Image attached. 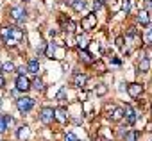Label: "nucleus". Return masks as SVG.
Returning a JSON list of instances; mask_svg holds the SVG:
<instances>
[{
  "mask_svg": "<svg viewBox=\"0 0 152 141\" xmlns=\"http://www.w3.org/2000/svg\"><path fill=\"white\" fill-rule=\"evenodd\" d=\"M138 22H140L141 25H150V16H148V11L141 9V11L138 13Z\"/></svg>",
  "mask_w": 152,
  "mask_h": 141,
  "instance_id": "11",
  "label": "nucleus"
},
{
  "mask_svg": "<svg viewBox=\"0 0 152 141\" xmlns=\"http://www.w3.org/2000/svg\"><path fill=\"white\" fill-rule=\"evenodd\" d=\"M27 70H29L31 73H34V75H36V73L39 72V63H38L36 59H31V61L27 63Z\"/></svg>",
  "mask_w": 152,
  "mask_h": 141,
  "instance_id": "15",
  "label": "nucleus"
},
{
  "mask_svg": "<svg viewBox=\"0 0 152 141\" xmlns=\"http://www.w3.org/2000/svg\"><path fill=\"white\" fill-rule=\"evenodd\" d=\"M0 34H2V38H4V41H6V43H9V41H11V27H4L2 31H0Z\"/></svg>",
  "mask_w": 152,
  "mask_h": 141,
  "instance_id": "19",
  "label": "nucleus"
},
{
  "mask_svg": "<svg viewBox=\"0 0 152 141\" xmlns=\"http://www.w3.org/2000/svg\"><path fill=\"white\" fill-rule=\"evenodd\" d=\"M2 70H4V72H7V73H11V72H15L16 68H15V64H13L11 61H7V63L2 64Z\"/></svg>",
  "mask_w": 152,
  "mask_h": 141,
  "instance_id": "24",
  "label": "nucleus"
},
{
  "mask_svg": "<svg viewBox=\"0 0 152 141\" xmlns=\"http://www.w3.org/2000/svg\"><path fill=\"white\" fill-rule=\"evenodd\" d=\"M32 88H34L36 91H45V84H43L41 79H34V81H32Z\"/></svg>",
  "mask_w": 152,
  "mask_h": 141,
  "instance_id": "21",
  "label": "nucleus"
},
{
  "mask_svg": "<svg viewBox=\"0 0 152 141\" xmlns=\"http://www.w3.org/2000/svg\"><path fill=\"white\" fill-rule=\"evenodd\" d=\"M115 43H116V47H120V48H122V47H124V36H118Z\"/></svg>",
  "mask_w": 152,
  "mask_h": 141,
  "instance_id": "36",
  "label": "nucleus"
},
{
  "mask_svg": "<svg viewBox=\"0 0 152 141\" xmlns=\"http://www.w3.org/2000/svg\"><path fill=\"white\" fill-rule=\"evenodd\" d=\"M93 66L99 70V73H106V64H104L102 61H97V63H93Z\"/></svg>",
  "mask_w": 152,
  "mask_h": 141,
  "instance_id": "27",
  "label": "nucleus"
},
{
  "mask_svg": "<svg viewBox=\"0 0 152 141\" xmlns=\"http://www.w3.org/2000/svg\"><path fill=\"white\" fill-rule=\"evenodd\" d=\"M7 130V123H6V116L0 114V132H6Z\"/></svg>",
  "mask_w": 152,
  "mask_h": 141,
  "instance_id": "29",
  "label": "nucleus"
},
{
  "mask_svg": "<svg viewBox=\"0 0 152 141\" xmlns=\"http://www.w3.org/2000/svg\"><path fill=\"white\" fill-rule=\"evenodd\" d=\"M72 7L77 11V13H81V11L86 7V0H73V2H72Z\"/></svg>",
  "mask_w": 152,
  "mask_h": 141,
  "instance_id": "18",
  "label": "nucleus"
},
{
  "mask_svg": "<svg viewBox=\"0 0 152 141\" xmlns=\"http://www.w3.org/2000/svg\"><path fill=\"white\" fill-rule=\"evenodd\" d=\"M23 39V32H22V29H18V27H11V41L7 43V45H16L18 41H22Z\"/></svg>",
  "mask_w": 152,
  "mask_h": 141,
  "instance_id": "6",
  "label": "nucleus"
},
{
  "mask_svg": "<svg viewBox=\"0 0 152 141\" xmlns=\"http://www.w3.org/2000/svg\"><path fill=\"white\" fill-rule=\"evenodd\" d=\"M64 29H66V31H68V32H73V29H75V23H73V22H70V20H68V22H66V23H64Z\"/></svg>",
  "mask_w": 152,
  "mask_h": 141,
  "instance_id": "31",
  "label": "nucleus"
},
{
  "mask_svg": "<svg viewBox=\"0 0 152 141\" xmlns=\"http://www.w3.org/2000/svg\"><path fill=\"white\" fill-rule=\"evenodd\" d=\"M124 109H125V118H127V123H129V125H132V123L136 121V111H134L131 105H125Z\"/></svg>",
  "mask_w": 152,
  "mask_h": 141,
  "instance_id": "10",
  "label": "nucleus"
},
{
  "mask_svg": "<svg viewBox=\"0 0 152 141\" xmlns=\"http://www.w3.org/2000/svg\"><path fill=\"white\" fill-rule=\"evenodd\" d=\"M0 105H2V102H0Z\"/></svg>",
  "mask_w": 152,
  "mask_h": 141,
  "instance_id": "41",
  "label": "nucleus"
},
{
  "mask_svg": "<svg viewBox=\"0 0 152 141\" xmlns=\"http://www.w3.org/2000/svg\"><path fill=\"white\" fill-rule=\"evenodd\" d=\"M0 141H2V139H0Z\"/></svg>",
  "mask_w": 152,
  "mask_h": 141,
  "instance_id": "43",
  "label": "nucleus"
},
{
  "mask_svg": "<svg viewBox=\"0 0 152 141\" xmlns=\"http://www.w3.org/2000/svg\"><path fill=\"white\" fill-rule=\"evenodd\" d=\"M9 15H11V18H13V20L20 22V23L27 20V13H25V9H23V7H13Z\"/></svg>",
  "mask_w": 152,
  "mask_h": 141,
  "instance_id": "4",
  "label": "nucleus"
},
{
  "mask_svg": "<svg viewBox=\"0 0 152 141\" xmlns=\"http://www.w3.org/2000/svg\"><path fill=\"white\" fill-rule=\"evenodd\" d=\"M56 50H57V45L52 41V43H48L47 45V50H45V57H48V59H52L54 57V54H56Z\"/></svg>",
  "mask_w": 152,
  "mask_h": 141,
  "instance_id": "16",
  "label": "nucleus"
},
{
  "mask_svg": "<svg viewBox=\"0 0 152 141\" xmlns=\"http://www.w3.org/2000/svg\"><path fill=\"white\" fill-rule=\"evenodd\" d=\"M16 107H18L20 113H27V111H31L34 107V98H31V97H20V98H16Z\"/></svg>",
  "mask_w": 152,
  "mask_h": 141,
  "instance_id": "1",
  "label": "nucleus"
},
{
  "mask_svg": "<svg viewBox=\"0 0 152 141\" xmlns=\"http://www.w3.org/2000/svg\"><path fill=\"white\" fill-rule=\"evenodd\" d=\"M56 111V120L59 121V123H64L66 121V111L63 109V107H57V109H54Z\"/></svg>",
  "mask_w": 152,
  "mask_h": 141,
  "instance_id": "17",
  "label": "nucleus"
},
{
  "mask_svg": "<svg viewBox=\"0 0 152 141\" xmlns=\"http://www.w3.org/2000/svg\"><path fill=\"white\" fill-rule=\"evenodd\" d=\"M81 25H83V29L86 31V32H90L91 29H95L97 27V15H86L84 18H83V22H81Z\"/></svg>",
  "mask_w": 152,
  "mask_h": 141,
  "instance_id": "3",
  "label": "nucleus"
},
{
  "mask_svg": "<svg viewBox=\"0 0 152 141\" xmlns=\"http://www.w3.org/2000/svg\"><path fill=\"white\" fill-rule=\"evenodd\" d=\"M64 141H79V137L75 136L73 132H68V134H66V137H64Z\"/></svg>",
  "mask_w": 152,
  "mask_h": 141,
  "instance_id": "30",
  "label": "nucleus"
},
{
  "mask_svg": "<svg viewBox=\"0 0 152 141\" xmlns=\"http://www.w3.org/2000/svg\"><path fill=\"white\" fill-rule=\"evenodd\" d=\"M95 93H97L99 97H104V95L107 93V86H106V84H97V88H95Z\"/></svg>",
  "mask_w": 152,
  "mask_h": 141,
  "instance_id": "22",
  "label": "nucleus"
},
{
  "mask_svg": "<svg viewBox=\"0 0 152 141\" xmlns=\"http://www.w3.org/2000/svg\"><path fill=\"white\" fill-rule=\"evenodd\" d=\"M75 39H77V45L81 47V50L88 48V43H90V39H88V36H86V34H79L77 38H75Z\"/></svg>",
  "mask_w": 152,
  "mask_h": 141,
  "instance_id": "14",
  "label": "nucleus"
},
{
  "mask_svg": "<svg viewBox=\"0 0 152 141\" xmlns=\"http://www.w3.org/2000/svg\"><path fill=\"white\" fill-rule=\"evenodd\" d=\"M120 7H122V0H111V9H113V13H118Z\"/></svg>",
  "mask_w": 152,
  "mask_h": 141,
  "instance_id": "25",
  "label": "nucleus"
},
{
  "mask_svg": "<svg viewBox=\"0 0 152 141\" xmlns=\"http://www.w3.org/2000/svg\"><path fill=\"white\" fill-rule=\"evenodd\" d=\"M81 59L86 63V64H91L93 63V59H91V55H90V52L84 48V50H81Z\"/></svg>",
  "mask_w": 152,
  "mask_h": 141,
  "instance_id": "20",
  "label": "nucleus"
},
{
  "mask_svg": "<svg viewBox=\"0 0 152 141\" xmlns=\"http://www.w3.org/2000/svg\"><path fill=\"white\" fill-rule=\"evenodd\" d=\"M64 95H66V91H64V88H61V89H59V93H57V97H56V98H57V100H63V98H64Z\"/></svg>",
  "mask_w": 152,
  "mask_h": 141,
  "instance_id": "34",
  "label": "nucleus"
},
{
  "mask_svg": "<svg viewBox=\"0 0 152 141\" xmlns=\"http://www.w3.org/2000/svg\"><path fill=\"white\" fill-rule=\"evenodd\" d=\"M138 136H140V134H138L136 130H131V132H127V134L124 136V141H136Z\"/></svg>",
  "mask_w": 152,
  "mask_h": 141,
  "instance_id": "23",
  "label": "nucleus"
},
{
  "mask_svg": "<svg viewBox=\"0 0 152 141\" xmlns=\"http://www.w3.org/2000/svg\"><path fill=\"white\" fill-rule=\"evenodd\" d=\"M127 91H129V95H131V97H134V98H136V97L143 91V86H141V84H138V82H132V84H129V86H127Z\"/></svg>",
  "mask_w": 152,
  "mask_h": 141,
  "instance_id": "8",
  "label": "nucleus"
},
{
  "mask_svg": "<svg viewBox=\"0 0 152 141\" xmlns=\"http://www.w3.org/2000/svg\"><path fill=\"white\" fill-rule=\"evenodd\" d=\"M66 2H68V4H70V6H72V2H73V0H66Z\"/></svg>",
  "mask_w": 152,
  "mask_h": 141,
  "instance_id": "40",
  "label": "nucleus"
},
{
  "mask_svg": "<svg viewBox=\"0 0 152 141\" xmlns=\"http://www.w3.org/2000/svg\"><path fill=\"white\" fill-rule=\"evenodd\" d=\"M0 68H2V64H0Z\"/></svg>",
  "mask_w": 152,
  "mask_h": 141,
  "instance_id": "42",
  "label": "nucleus"
},
{
  "mask_svg": "<svg viewBox=\"0 0 152 141\" xmlns=\"http://www.w3.org/2000/svg\"><path fill=\"white\" fill-rule=\"evenodd\" d=\"M16 136H18V139H20V141H25V139L31 136L29 127H27V125H25V127H20V129H18V132H16Z\"/></svg>",
  "mask_w": 152,
  "mask_h": 141,
  "instance_id": "12",
  "label": "nucleus"
},
{
  "mask_svg": "<svg viewBox=\"0 0 152 141\" xmlns=\"http://www.w3.org/2000/svg\"><path fill=\"white\" fill-rule=\"evenodd\" d=\"M16 88L25 93V91H29L32 86H31V81H29L25 75H18V79H16Z\"/></svg>",
  "mask_w": 152,
  "mask_h": 141,
  "instance_id": "5",
  "label": "nucleus"
},
{
  "mask_svg": "<svg viewBox=\"0 0 152 141\" xmlns=\"http://www.w3.org/2000/svg\"><path fill=\"white\" fill-rule=\"evenodd\" d=\"M102 6H104V0H95V2H93V9H95V11L102 9Z\"/></svg>",
  "mask_w": 152,
  "mask_h": 141,
  "instance_id": "33",
  "label": "nucleus"
},
{
  "mask_svg": "<svg viewBox=\"0 0 152 141\" xmlns=\"http://www.w3.org/2000/svg\"><path fill=\"white\" fill-rule=\"evenodd\" d=\"M6 123H7V129H9V127H13V125H15V120H13L11 116H6Z\"/></svg>",
  "mask_w": 152,
  "mask_h": 141,
  "instance_id": "37",
  "label": "nucleus"
},
{
  "mask_svg": "<svg viewBox=\"0 0 152 141\" xmlns=\"http://www.w3.org/2000/svg\"><path fill=\"white\" fill-rule=\"evenodd\" d=\"M124 116H125V109H122V107H115L113 113L109 114V118H111L113 121H120Z\"/></svg>",
  "mask_w": 152,
  "mask_h": 141,
  "instance_id": "9",
  "label": "nucleus"
},
{
  "mask_svg": "<svg viewBox=\"0 0 152 141\" xmlns=\"http://www.w3.org/2000/svg\"><path fill=\"white\" fill-rule=\"evenodd\" d=\"M136 36H138V31H136V27H129V29H127V34H125V38H129V39H131V38H136Z\"/></svg>",
  "mask_w": 152,
  "mask_h": 141,
  "instance_id": "28",
  "label": "nucleus"
},
{
  "mask_svg": "<svg viewBox=\"0 0 152 141\" xmlns=\"http://www.w3.org/2000/svg\"><path fill=\"white\" fill-rule=\"evenodd\" d=\"M147 6H148V11H152V0H147Z\"/></svg>",
  "mask_w": 152,
  "mask_h": 141,
  "instance_id": "38",
  "label": "nucleus"
},
{
  "mask_svg": "<svg viewBox=\"0 0 152 141\" xmlns=\"http://www.w3.org/2000/svg\"><path fill=\"white\" fill-rule=\"evenodd\" d=\"M16 72H18V75H25V73H27V72H29V70H27V68H25V66H20V68H18V70H16Z\"/></svg>",
  "mask_w": 152,
  "mask_h": 141,
  "instance_id": "35",
  "label": "nucleus"
},
{
  "mask_svg": "<svg viewBox=\"0 0 152 141\" xmlns=\"http://www.w3.org/2000/svg\"><path fill=\"white\" fill-rule=\"evenodd\" d=\"M145 41H147V43H152V25L148 27V31H147V34H145Z\"/></svg>",
  "mask_w": 152,
  "mask_h": 141,
  "instance_id": "32",
  "label": "nucleus"
},
{
  "mask_svg": "<svg viewBox=\"0 0 152 141\" xmlns=\"http://www.w3.org/2000/svg\"><path fill=\"white\" fill-rule=\"evenodd\" d=\"M122 11L125 15H129V11H131V0H122Z\"/></svg>",
  "mask_w": 152,
  "mask_h": 141,
  "instance_id": "26",
  "label": "nucleus"
},
{
  "mask_svg": "<svg viewBox=\"0 0 152 141\" xmlns=\"http://www.w3.org/2000/svg\"><path fill=\"white\" fill-rule=\"evenodd\" d=\"M86 82H88V77H86L84 73H75V75L72 77V84H73L75 88H83V86H86Z\"/></svg>",
  "mask_w": 152,
  "mask_h": 141,
  "instance_id": "7",
  "label": "nucleus"
},
{
  "mask_svg": "<svg viewBox=\"0 0 152 141\" xmlns=\"http://www.w3.org/2000/svg\"><path fill=\"white\" fill-rule=\"evenodd\" d=\"M2 86H4V77L0 75V88H2Z\"/></svg>",
  "mask_w": 152,
  "mask_h": 141,
  "instance_id": "39",
  "label": "nucleus"
},
{
  "mask_svg": "<svg viewBox=\"0 0 152 141\" xmlns=\"http://www.w3.org/2000/svg\"><path fill=\"white\" fill-rule=\"evenodd\" d=\"M39 120L43 121V123H52L54 120H56V111L52 109V107H43L41 111H39Z\"/></svg>",
  "mask_w": 152,
  "mask_h": 141,
  "instance_id": "2",
  "label": "nucleus"
},
{
  "mask_svg": "<svg viewBox=\"0 0 152 141\" xmlns=\"http://www.w3.org/2000/svg\"><path fill=\"white\" fill-rule=\"evenodd\" d=\"M148 68H150V61L147 57H141L140 63H138V70H140L141 73H145V72H148Z\"/></svg>",
  "mask_w": 152,
  "mask_h": 141,
  "instance_id": "13",
  "label": "nucleus"
}]
</instances>
